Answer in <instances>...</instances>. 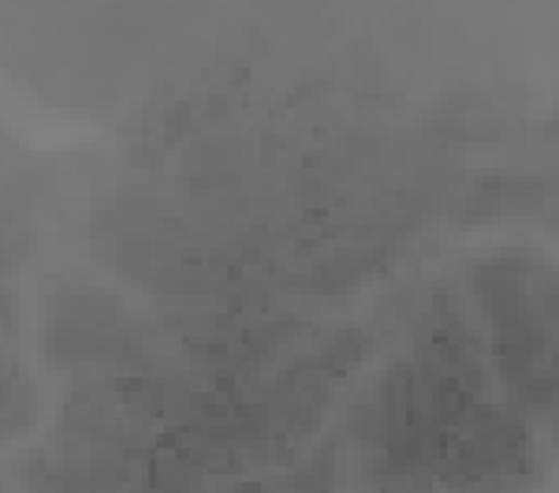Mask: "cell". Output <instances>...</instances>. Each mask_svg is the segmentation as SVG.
Masks as SVG:
<instances>
[{
    "instance_id": "cell-1",
    "label": "cell",
    "mask_w": 559,
    "mask_h": 493,
    "mask_svg": "<svg viewBox=\"0 0 559 493\" xmlns=\"http://www.w3.org/2000/svg\"><path fill=\"white\" fill-rule=\"evenodd\" d=\"M477 295L496 355L511 374H522L559 329V269L526 255L496 258L477 269Z\"/></svg>"
}]
</instances>
